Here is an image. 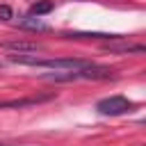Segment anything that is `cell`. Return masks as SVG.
Listing matches in <instances>:
<instances>
[{
  "mask_svg": "<svg viewBox=\"0 0 146 146\" xmlns=\"http://www.w3.org/2000/svg\"><path fill=\"white\" fill-rule=\"evenodd\" d=\"M132 107V103L125 98V96H110V98H103L96 103V110L105 116H119V114H125L128 110Z\"/></svg>",
  "mask_w": 146,
  "mask_h": 146,
  "instance_id": "cell-1",
  "label": "cell"
},
{
  "mask_svg": "<svg viewBox=\"0 0 146 146\" xmlns=\"http://www.w3.org/2000/svg\"><path fill=\"white\" fill-rule=\"evenodd\" d=\"M2 48H5V50H11V52H16V55H25V52H36V50H41V43H36V41H5Z\"/></svg>",
  "mask_w": 146,
  "mask_h": 146,
  "instance_id": "cell-2",
  "label": "cell"
},
{
  "mask_svg": "<svg viewBox=\"0 0 146 146\" xmlns=\"http://www.w3.org/2000/svg\"><path fill=\"white\" fill-rule=\"evenodd\" d=\"M52 7H55L52 0H39V2H34V5L30 7V16H43V14H50Z\"/></svg>",
  "mask_w": 146,
  "mask_h": 146,
  "instance_id": "cell-3",
  "label": "cell"
},
{
  "mask_svg": "<svg viewBox=\"0 0 146 146\" xmlns=\"http://www.w3.org/2000/svg\"><path fill=\"white\" fill-rule=\"evenodd\" d=\"M110 52H144V46L141 43H123V46H107Z\"/></svg>",
  "mask_w": 146,
  "mask_h": 146,
  "instance_id": "cell-4",
  "label": "cell"
},
{
  "mask_svg": "<svg viewBox=\"0 0 146 146\" xmlns=\"http://www.w3.org/2000/svg\"><path fill=\"white\" fill-rule=\"evenodd\" d=\"M21 27H27V30H48L46 23L34 21V18H23V21H21Z\"/></svg>",
  "mask_w": 146,
  "mask_h": 146,
  "instance_id": "cell-5",
  "label": "cell"
},
{
  "mask_svg": "<svg viewBox=\"0 0 146 146\" xmlns=\"http://www.w3.org/2000/svg\"><path fill=\"white\" fill-rule=\"evenodd\" d=\"M0 18H2V21H9V18H11V9L2 5V7H0Z\"/></svg>",
  "mask_w": 146,
  "mask_h": 146,
  "instance_id": "cell-6",
  "label": "cell"
},
{
  "mask_svg": "<svg viewBox=\"0 0 146 146\" xmlns=\"http://www.w3.org/2000/svg\"><path fill=\"white\" fill-rule=\"evenodd\" d=\"M0 146H11V144H0Z\"/></svg>",
  "mask_w": 146,
  "mask_h": 146,
  "instance_id": "cell-7",
  "label": "cell"
},
{
  "mask_svg": "<svg viewBox=\"0 0 146 146\" xmlns=\"http://www.w3.org/2000/svg\"><path fill=\"white\" fill-rule=\"evenodd\" d=\"M0 66H2V64H0Z\"/></svg>",
  "mask_w": 146,
  "mask_h": 146,
  "instance_id": "cell-8",
  "label": "cell"
}]
</instances>
